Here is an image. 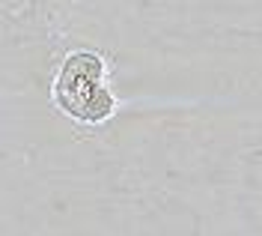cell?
I'll list each match as a JSON object with an SVG mask.
<instances>
[{"label": "cell", "mask_w": 262, "mask_h": 236, "mask_svg": "<svg viewBox=\"0 0 262 236\" xmlns=\"http://www.w3.org/2000/svg\"><path fill=\"white\" fill-rule=\"evenodd\" d=\"M101 72H104V66H101V60L96 54H86V51L72 54L63 63L60 78L54 84L57 105L66 114L83 120V123H101L114 111L111 93L98 84Z\"/></svg>", "instance_id": "obj_1"}]
</instances>
